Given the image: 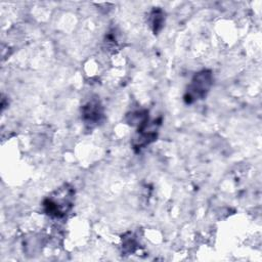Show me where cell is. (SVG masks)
Wrapping results in <instances>:
<instances>
[{
    "mask_svg": "<svg viewBox=\"0 0 262 262\" xmlns=\"http://www.w3.org/2000/svg\"><path fill=\"white\" fill-rule=\"evenodd\" d=\"M73 198V188L69 185H63L44 201L43 207L45 213L52 218L63 217L72 208Z\"/></svg>",
    "mask_w": 262,
    "mask_h": 262,
    "instance_id": "cell-1",
    "label": "cell"
},
{
    "mask_svg": "<svg viewBox=\"0 0 262 262\" xmlns=\"http://www.w3.org/2000/svg\"><path fill=\"white\" fill-rule=\"evenodd\" d=\"M213 82L211 71L203 70L196 73L187 86L184 100L186 103H192L199 99H203L209 92Z\"/></svg>",
    "mask_w": 262,
    "mask_h": 262,
    "instance_id": "cell-2",
    "label": "cell"
},
{
    "mask_svg": "<svg viewBox=\"0 0 262 262\" xmlns=\"http://www.w3.org/2000/svg\"><path fill=\"white\" fill-rule=\"evenodd\" d=\"M82 120L84 123L90 127L95 126L103 117L102 105L97 98H91L86 102L81 110Z\"/></svg>",
    "mask_w": 262,
    "mask_h": 262,
    "instance_id": "cell-3",
    "label": "cell"
},
{
    "mask_svg": "<svg viewBox=\"0 0 262 262\" xmlns=\"http://www.w3.org/2000/svg\"><path fill=\"white\" fill-rule=\"evenodd\" d=\"M165 21V13L160 8H155L149 14V25L155 34H158L163 28Z\"/></svg>",
    "mask_w": 262,
    "mask_h": 262,
    "instance_id": "cell-4",
    "label": "cell"
},
{
    "mask_svg": "<svg viewBox=\"0 0 262 262\" xmlns=\"http://www.w3.org/2000/svg\"><path fill=\"white\" fill-rule=\"evenodd\" d=\"M137 243L135 238L130 234L128 237H124L123 239V250L126 253H133L136 250Z\"/></svg>",
    "mask_w": 262,
    "mask_h": 262,
    "instance_id": "cell-5",
    "label": "cell"
}]
</instances>
